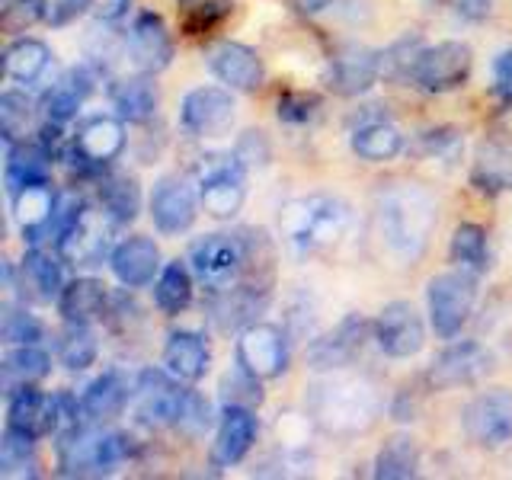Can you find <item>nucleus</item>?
Returning <instances> with one entry per match:
<instances>
[{"instance_id":"1","label":"nucleus","mask_w":512,"mask_h":480,"mask_svg":"<svg viewBox=\"0 0 512 480\" xmlns=\"http://www.w3.org/2000/svg\"><path fill=\"white\" fill-rule=\"evenodd\" d=\"M378 228L397 260H420L436 231V202L416 183H388L378 192Z\"/></svg>"},{"instance_id":"2","label":"nucleus","mask_w":512,"mask_h":480,"mask_svg":"<svg viewBox=\"0 0 512 480\" xmlns=\"http://www.w3.org/2000/svg\"><path fill=\"white\" fill-rule=\"evenodd\" d=\"M352 212L343 199L327 196V192H314V196H301L282 208V234L298 253H320L340 244L349 231Z\"/></svg>"},{"instance_id":"3","label":"nucleus","mask_w":512,"mask_h":480,"mask_svg":"<svg viewBox=\"0 0 512 480\" xmlns=\"http://www.w3.org/2000/svg\"><path fill=\"white\" fill-rule=\"evenodd\" d=\"M189 266L212 295L234 288L247 272V234H205L189 247Z\"/></svg>"},{"instance_id":"4","label":"nucleus","mask_w":512,"mask_h":480,"mask_svg":"<svg viewBox=\"0 0 512 480\" xmlns=\"http://www.w3.org/2000/svg\"><path fill=\"white\" fill-rule=\"evenodd\" d=\"M477 301V276L464 269L439 272L426 285V304H429V324L442 340H455L464 330Z\"/></svg>"},{"instance_id":"5","label":"nucleus","mask_w":512,"mask_h":480,"mask_svg":"<svg viewBox=\"0 0 512 480\" xmlns=\"http://www.w3.org/2000/svg\"><path fill=\"white\" fill-rule=\"evenodd\" d=\"M125 151V125L119 116H90L77 125L71 141V170L80 176H103L106 167Z\"/></svg>"},{"instance_id":"6","label":"nucleus","mask_w":512,"mask_h":480,"mask_svg":"<svg viewBox=\"0 0 512 480\" xmlns=\"http://www.w3.org/2000/svg\"><path fill=\"white\" fill-rule=\"evenodd\" d=\"M474 68V52L468 42L448 39L423 45L413 64V84L423 93H452L468 84Z\"/></svg>"},{"instance_id":"7","label":"nucleus","mask_w":512,"mask_h":480,"mask_svg":"<svg viewBox=\"0 0 512 480\" xmlns=\"http://www.w3.org/2000/svg\"><path fill=\"white\" fill-rule=\"evenodd\" d=\"M244 173L247 167L240 164L237 154H212L202 157L199 164V199L205 215L218 221H231L240 205H244Z\"/></svg>"},{"instance_id":"8","label":"nucleus","mask_w":512,"mask_h":480,"mask_svg":"<svg viewBox=\"0 0 512 480\" xmlns=\"http://www.w3.org/2000/svg\"><path fill=\"white\" fill-rule=\"evenodd\" d=\"M189 388L167 368H144L135 378V416L151 429H176Z\"/></svg>"},{"instance_id":"9","label":"nucleus","mask_w":512,"mask_h":480,"mask_svg":"<svg viewBox=\"0 0 512 480\" xmlns=\"http://www.w3.org/2000/svg\"><path fill=\"white\" fill-rule=\"evenodd\" d=\"M112 228H116V221H112L103 208L84 205V212L77 215V221L55 240V250L64 263L100 266L106 256H112V250H109V244H112L109 231Z\"/></svg>"},{"instance_id":"10","label":"nucleus","mask_w":512,"mask_h":480,"mask_svg":"<svg viewBox=\"0 0 512 480\" xmlns=\"http://www.w3.org/2000/svg\"><path fill=\"white\" fill-rule=\"evenodd\" d=\"M314 413L330 429H362L372 423L375 397L359 381H330L314 388Z\"/></svg>"},{"instance_id":"11","label":"nucleus","mask_w":512,"mask_h":480,"mask_svg":"<svg viewBox=\"0 0 512 480\" xmlns=\"http://www.w3.org/2000/svg\"><path fill=\"white\" fill-rule=\"evenodd\" d=\"M490 365H493V356L484 346L474 340H464V343H452L448 349H442L426 368L423 381L429 391L468 388V384H477L490 372Z\"/></svg>"},{"instance_id":"12","label":"nucleus","mask_w":512,"mask_h":480,"mask_svg":"<svg viewBox=\"0 0 512 480\" xmlns=\"http://www.w3.org/2000/svg\"><path fill=\"white\" fill-rule=\"evenodd\" d=\"M461 426L468 439L480 448H503L512 442V394L493 388L477 394L461 413Z\"/></svg>"},{"instance_id":"13","label":"nucleus","mask_w":512,"mask_h":480,"mask_svg":"<svg viewBox=\"0 0 512 480\" xmlns=\"http://www.w3.org/2000/svg\"><path fill=\"white\" fill-rule=\"evenodd\" d=\"M372 333H375L378 349L391 359H413V356H420V349L426 346L423 317L410 301L384 304Z\"/></svg>"},{"instance_id":"14","label":"nucleus","mask_w":512,"mask_h":480,"mask_svg":"<svg viewBox=\"0 0 512 480\" xmlns=\"http://www.w3.org/2000/svg\"><path fill=\"white\" fill-rule=\"evenodd\" d=\"M234 96L221 87H196L180 106V125L192 138H221L234 125Z\"/></svg>"},{"instance_id":"15","label":"nucleus","mask_w":512,"mask_h":480,"mask_svg":"<svg viewBox=\"0 0 512 480\" xmlns=\"http://www.w3.org/2000/svg\"><path fill=\"white\" fill-rule=\"evenodd\" d=\"M237 362L260 381L279 378L288 368V340L276 324H250L237 336Z\"/></svg>"},{"instance_id":"16","label":"nucleus","mask_w":512,"mask_h":480,"mask_svg":"<svg viewBox=\"0 0 512 480\" xmlns=\"http://www.w3.org/2000/svg\"><path fill=\"white\" fill-rule=\"evenodd\" d=\"M199 196L186 176H160L151 192V218L160 234H186L199 215Z\"/></svg>"},{"instance_id":"17","label":"nucleus","mask_w":512,"mask_h":480,"mask_svg":"<svg viewBox=\"0 0 512 480\" xmlns=\"http://www.w3.org/2000/svg\"><path fill=\"white\" fill-rule=\"evenodd\" d=\"M381 77V52L362 42H346L333 52L327 87L336 96H362L368 93Z\"/></svg>"},{"instance_id":"18","label":"nucleus","mask_w":512,"mask_h":480,"mask_svg":"<svg viewBox=\"0 0 512 480\" xmlns=\"http://www.w3.org/2000/svg\"><path fill=\"white\" fill-rule=\"evenodd\" d=\"M125 52L141 74H160L173 61V36L167 23L157 13L144 10L135 16L132 29L125 36Z\"/></svg>"},{"instance_id":"19","label":"nucleus","mask_w":512,"mask_h":480,"mask_svg":"<svg viewBox=\"0 0 512 480\" xmlns=\"http://www.w3.org/2000/svg\"><path fill=\"white\" fill-rule=\"evenodd\" d=\"M208 71H212L224 87L253 93L263 87L266 68L263 58L244 42H215L208 48Z\"/></svg>"},{"instance_id":"20","label":"nucleus","mask_w":512,"mask_h":480,"mask_svg":"<svg viewBox=\"0 0 512 480\" xmlns=\"http://www.w3.org/2000/svg\"><path fill=\"white\" fill-rule=\"evenodd\" d=\"M365 336H368V320L362 314H349V317L340 320V327L311 343L308 359H311V365L317 368V372H333V368H343L362 352Z\"/></svg>"},{"instance_id":"21","label":"nucleus","mask_w":512,"mask_h":480,"mask_svg":"<svg viewBox=\"0 0 512 480\" xmlns=\"http://www.w3.org/2000/svg\"><path fill=\"white\" fill-rule=\"evenodd\" d=\"M256 432H260V423H256L253 407H224L212 442L215 468H231V464L244 461L256 442Z\"/></svg>"},{"instance_id":"22","label":"nucleus","mask_w":512,"mask_h":480,"mask_svg":"<svg viewBox=\"0 0 512 480\" xmlns=\"http://www.w3.org/2000/svg\"><path fill=\"white\" fill-rule=\"evenodd\" d=\"M13 221L20 224L23 237L32 247L52 234L55 212H58V192L52 183H32L23 186L20 192H13Z\"/></svg>"},{"instance_id":"23","label":"nucleus","mask_w":512,"mask_h":480,"mask_svg":"<svg viewBox=\"0 0 512 480\" xmlns=\"http://www.w3.org/2000/svg\"><path fill=\"white\" fill-rule=\"evenodd\" d=\"M7 426L32 439L55 436V400L42 394L36 384L7 394Z\"/></svg>"},{"instance_id":"24","label":"nucleus","mask_w":512,"mask_h":480,"mask_svg":"<svg viewBox=\"0 0 512 480\" xmlns=\"http://www.w3.org/2000/svg\"><path fill=\"white\" fill-rule=\"evenodd\" d=\"M96 87V71H93V64H77V68H71L64 77H58L52 87H48L42 93V112H45V119H52V122H71L77 119V112L80 106H84V100L93 93Z\"/></svg>"},{"instance_id":"25","label":"nucleus","mask_w":512,"mask_h":480,"mask_svg":"<svg viewBox=\"0 0 512 480\" xmlns=\"http://www.w3.org/2000/svg\"><path fill=\"white\" fill-rule=\"evenodd\" d=\"M109 266H112V276L125 288H144L154 282V276H160V250L151 237L135 234L112 250Z\"/></svg>"},{"instance_id":"26","label":"nucleus","mask_w":512,"mask_h":480,"mask_svg":"<svg viewBox=\"0 0 512 480\" xmlns=\"http://www.w3.org/2000/svg\"><path fill=\"white\" fill-rule=\"evenodd\" d=\"M128 400H135V384L128 381L119 368H106L103 375H96L84 394H80V404H84V416L93 423H106L122 416L128 407Z\"/></svg>"},{"instance_id":"27","label":"nucleus","mask_w":512,"mask_h":480,"mask_svg":"<svg viewBox=\"0 0 512 480\" xmlns=\"http://www.w3.org/2000/svg\"><path fill=\"white\" fill-rule=\"evenodd\" d=\"M109 100L116 116L128 125H144L154 119L160 93L154 84V74H135V77H122L109 87Z\"/></svg>"},{"instance_id":"28","label":"nucleus","mask_w":512,"mask_h":480,"mask_svg":"<svg viewBox=\"0 0 512 480\" xmlns=\"http://www.w3.org/2000/svg\"><path fill=\"white\" fill-rule=\"evenodd\" d=\"M212 352H208L205 336L196 330H173L164 343V368L180 381L196 384L205 378Z\"/></svg>"},{"instance_id":"29","label":"nucleus","mask_w":512,"mask_h":480,"mask_svg":"<svg viewBox=\"0 0 512 480\" xmlns=\"http://www.w3.org/2000/svg\"><path fill=\"white\" fill-rule=\"evenodd\" d=\"M349 148L368 164H384L404 151V135L394 122H388V116H362V122L352 128Z\"/></svg>"},{"instance_id":"30","label":"nucleus","mask_w":512,"mask_h":480,"mask_svg":"<svg viewBox=\"0 0 512 480\" xmlns=\"http://www.w3.org/2000/svg\"><path fill=\"white\" fill-rule=\"evenodd\" d=\"M52 154H48L39 141H20L7 148V164H4V180L7 192H20L32 183H52Z\"/></svg>"},{"instance_id":"31","label":"nucleus","mask_w":512,"mask_h":480,"mask_svg":"<svg viewBox=\"0 0 512 480\" xmlns=\"http://www.w3.org/2000/svg\"><path fill=\"white\" fill-rule=\"evenodd\" d=\"M109 292L100 279H74L61 288L58 295V314L64 317V324H93L106 314Z\"/></svg>"},{"instance_id":"32","label":"nucleus","mask_w":512,"mask_h":480,"mask_svg":"<svg viewBox=\"0 0 512 480\" xmlns=\"http://www.w3.org/2000/svg\"><path fill=\"white\" fill-rule=\"evenodd\" d=\"M471 186L484 196H500L512 189V151L503 141L480 144L471 167Z\"/></svg>"},{"instance_id":"33","label":"nucleus","mask_w":512,"mask_h":480,"mask_svg":"<svg viewBox=\"0 0 512 480\" xmlns=\"http://www.w3.org/2000/svg\"><path fill=\"white\" fill-rule=\"evenodd\" d=\"M52 372V356L39 346H10V352L4 356V365H0V378H4V394H13L26 388V384H39L42 378H48Z\"/></svg>"},{"instance_id":"34","label":"nucleus","mask_w":512,"mask_h":480,"mask_svg":"<svg viewBox=\"0 0 512 480\" xmlns=\"http://www.w3.org/2000/svg\"><path fill=\"white\" fill-rule=\"evenodd\" d=\"M100 208L116 221V228L132 224L141 212V186L132 173H103L100 176Z\"/></svg>"},{"instance_id":"35","label":"nucleus","mask_w":512,"mask_h":480,"mask_svg":"<svg viewBox=\"0 0 512 480\" xmlns=\"http://www.w3.org/2000/svg\"><path fill=\"white\" fill-rule=\"evenodd\" d=\"M20 276H23V292L29 285V295L36 301H58L61 288H64V276H61V256H52L48 250H42L39 244L26 250L23 256V266H20Z\"/></svg>"},{"instance_id":"36","label":"nucleus","mask_w":512,"mask_h":480,"mask_svg":"<svg viewBox=\"0 0 512 480\" xmlns=\"http://www.w3.org/2000/svg\"><path fill=\"white\" fill-rule=\"evenodd\" d=\"M192 288H196V272H192V266L183 260H173L160 269V276L154 282V304L167 317H176L192 304Z\"/></svg>"},{"instance_id":"37","label":"nucleus","mask_w":512,"mask_h":480,"mask_svg":"<svg viewBox=\"0 0 512 480\" xmlns=\"http://www.w3.org/2000/svg\"><path fill=\"white\" fill-rule=\"evenodd\" d=\"M420 445H416L413 436H391L378 448L375 455V477L378 480H410L420 474Z\"/></svg>"},{"instance_id":"38","label":"nucleus","mask_w":512,"mask_h":480,"mask_svg":"<svg viewBox=\"0 0 512 480\" xmlns=\"http://www.w3.org/2000/svg\"><path fill=\"white\" fill-rule=\"evenodd\" d=\"M52 64V48L39 39H16L4 48V74L16 84H32Z\"/></svg>"},{"instance_id":"39","label":"nucleus","mask_w":512,"mask_h":480,"mask_svg":"<svg viewBox=\"0 0 512 480\" xmlns=\"http://www.w3.org/2000/svg\"><path fill=\"white\" fill-rule=\"evenodd\" d=\"M448 256L452 263L471 276H484L490 266V250H487V231L480 224L464 221L452 234V247H448Z\"/></svg>"},{"instance_id":"40","label":"nucleus","mask_w":512,"mask_h":480,"mask_svg":"<svg viewBox=\"0 0 512 480\" xmlns=\"http://www.w3.org/2000/svg\"><path fill=\"white\" fill-rule=\"evenodd\" d=\"M32 436H23L16 429H4L0 439V474L4 477H39V455Z\"/></svg>"},{"instance_id":"41","label":"nucleus","mask_w":512,"mask_h":480,"mask_svg":"<svg viewBox=\"0 0 512 480\" xmlns=\"http://www.w3.org/2000/svg\"><path fill=\"white\" fill-rule=\"evenodd\" d=\"M32 128H36V103L26 93L7 90L0 96V135H4L7 148L26 141L32 135Z\"/></svg>"},{"instance_id":"42","label":"nucleus","mask_w":512,"mask_h":480,"mask_svg":"<svg viewBox=\"0 0 512 480\" xmlns=\"http://www.w3.org/2000/svg\"><path fill=\"white\" fill-rule=\"evenodd\" d=\"M100 356V343L90 330V324H68L58 336V362L68 368V372H84Z\"/></svg>"},{"instance_id":"43","label":"nucleus","mask_w":512,"mask_h":480,"mask_svg":"<svg viewBox=\"0 0 512 480\" xmlns=\"http://www.w3.org/2000/svg\"><path fill=\"white\" fill-rule=\"evenodd\" d=\"M176 13L186 36H205L231 13V0H176Z\"/></svg>"},{"instance_id":"44","label":"nucleus","mask_w":512,"mask_h":480,"mask_svg":"<svg viewBox=\"0 0 512 480\" xmlns=\"http://www.w3.org/2000/svg\"><path fill=\"white\" fill-rule=\"evenodd\" d=\"M0 336H4L7 346H32L42 343L45 327L36 314H29L26 308H16V304H4V317H0Z\"/></svg>"},{"instance_id":"45","label":"nucleus","mask_w":512,"mask_h":480,"mask_svg":"<svg viewBox=\"0 0 512 480\" xmlns=\"http://www.w3.org/2000/svg\"><path fill=\"white\" fill-rule=\"evenodd\" d=\"M221 400H224V407H253L256 410L263 404L260 378L250 375L247 368L237 362L234 372H228L221 381Z\"/></svg>"},{"instance_id":"46","label":"nucleus","mask_w":512,"mask_h":480,"mask_svg":"<svg viewBox=\"0 0 512 480\" xmlns=\"http://www.w3.org/2000/svg\"><path fill=\"white\" fill-rule=\"evenodd\" d=\"M39 20H45L42 0H0V29L7 36H20V32L32 29Z\"/></svg>"},{"instance_id":"47","label":"nucleus","mask_w":512,"mask_h":480,"mask_svg":"<svg viewBox=\"0 0 512 480\" xmlns=\"http://www.w3.org/2000/svg\"><path fill=\"white\" fill-rule=\"evenodd\" d=\"M212 423H215L212 404H208L199 391H189L180 420H176V429H180L183 436H189V439H199V436H205L208 429H212Z\"/></svg>"},{"instance_id":"48","label":"nucleus","mask_w":512,"mask_h":480,"mask_svg":"<svg viewBox=\"0 0 512 480\" xmlns=\"http://www.w3.org/2000/svg\"><path fill=\"white\" fill-rule=\"evenodd\" d=\"M320 112V96L314 93H298V90H288L279 96V119L288 125H304V122H314Z\"/></svg>"},{"instance_id":"49","label":"nucleus","mask_w":512,"mask_h":480,"mask_svg":"<svg viewBox=\"0 0 512 480\" xmlns=\"http://www.w3.org/2000/svg\"><path fill=\"white\" fill-rule=\"evenodd\" d=\"M42 4H45V23L55 29L74 23L80 13L90 10V0H42Z\"/></svg>"},{"instance_id":"50","label":"nucleus","mask_w":512,"mask_h":480,"mask_svg":"<svg viewBox=\"0 0 512 480\" xmlns=\"http://www.w3.org/2000/svg\"><path fill=\"white\" fill-rule=\"evenodd\" d=\"M420 148L426 157H448L461 148V138H458L455 128H436V132L420 135Z\"/></svg>"},{"instance_id":"51","label":"nucleus","mask_w":512,"mask_h":480,"mask_svg":"<svg viewBox=\"0 0 512 480\" xmlns=\"http://www.w3.org/2000/svg\"><path fill=\"white\" fill-rule=\"evenodd\" d=\"M234 154H237V160L244 167L266 164V160H269V141L263 138V132H244V138L237 141Z\"/></svg>"},{"instance_id":"52","label":"nucleus","mask_w":512,"mask_h":480,"mask_svg":"<svg viewBox=\"0 0 512 480\" xmlns=\"http://www.w3.org/2000/svg\"><path fill=\"white\" fill-rule=\"evenodd\" d=\"M442 7L461 23H484L493 13V0H442Z\"/></svg>"},{"instance_id":"53","label":"nucleus","mask_w":512,"mask_h":480,"mask_svg":"<svg viewBox=\"0 0 512 480\" xmlns=\"http://www.w3.org/2000/svg\"><path fill=\"white\" fill-rule=\"evenodd\" d=\"M493 93L500 96V100L512 103V48H503V52L493 58Z\"/></svg>"},{"instance_id":"54","label":"nucleus","mask_w":512,"mask_h":480,"mask_svg":"<svg viewBox=\"0 0 512 480\" xmlns=\"http://www.w3.org/2000/svg\"><path fill=\"white\" fill-rule=\"evenodd\" d=\"M132 0H90V13L96 16L100 23H116L128 13Z\"/></svg>"},{"instance_id":"55","label":"nucleus","mask_w":512,"mask_h":480,"mask_svg":"<svg viewBox=\"0 0 512 480\" xmlns=\"http://www.w3.org/2000/svg\"><path fill=\"white\" fill-rule=\"evenodd\" d=\"M496 141H503L512 148V103H509V109L500 112V119H496Z\"/></svg>"},{"instance_id":"56","label":"nucleus","mask_w":512,"mask_h":480,"mask_svg":"<svg viewBox=\"0 0 512 480\" xmlns=\"http://www.w3.org/2000/svg\"><path fill=\"white\" fill-rule=\"evenodd\" d=\"M292 4L301 10V13H308V16H317V13H324L327 7H333L336 0H292Z\"/></svg>"}]
</instances>
